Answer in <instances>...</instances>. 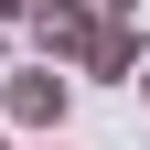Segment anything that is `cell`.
Wrapping results in <instances>:
<instances>
[{
  "instance_id": "6",
  "label": "cell",
  "mask_w": 150,
  "mask_h": 150,
  "mask_svg": "<svg viewBox=\"0 0 150 150\" xmlns=\"http://www.w3.org/2000/svg\"><path fill=\"white\" fill-rule=\"evenodd\" d=\"M129 86H139V97H150V54H139V75H129Z\"/></svg>"
},
{
  "instance_id": "3",
  "label": "cell",
  "mask_w": 150,
  "mask_h": 150,
  "mask_svg": "<svg viewBox=\"0 0 150 150\" xmlns=\"http://www.w3.org/2000/svg\"><path fill=\"white\" fill-rule=\"evenodd\" d=\"M86 75H139V22H97V43H86Z\"/></svg>"
},
{
  "instance_id": "8",
  "label": "cell",
  "mask_w": 150,
  "mask_h": 150,
  "mask_svg": "<svg viewBox=\"0 0 150 150\" xmlns=\"http://www.w3.org/2000/svg\"><path fill=\"white\" fill-rule=\"evenodd\" d=\"M54 150H64V139H54Z\"/></svg>"
},
{
  "instance_id": "5",
  "label": "cell",
  "mask_w": 150,
  "mask_h": 150,
  "mask_svg": "<svg viewBox=\"0 0 150 150\" xmlns=\"http://www.w3.org/2000/svg\"><path fill=\"white\" fill-rule=\"evenodd\" d=\"M32 11H43V0H0V22H32Z\"/></svg>"
},
{
  "instance_id": "7",
  "label": "cell",
  "mask_w": 150,
  "mask_h": 150,
  "mask_svg": "<svg viewBox=\"0 0 150 150\" xmlns=\"http://www.w3.org/2000/svg\"><path fill=\"white\" fill-rule=\"evenodd\" d=\"M0 150H11V139H0Z\"/></svg>"
},
{
  "instance_id": "1",
  "label": "cell",
  "mask_w": 150,
  "mask_h": 150,
  "mask_svg": "<svg viewBox=\"0 0 150 150\" xmlns=\"http://www.w3.org/2000/svg\"><path fill=\"white\" fill-rule=\"evenodd\" d=\"M0 107H11V129H64V107H75V75L64 64H11V86H0Z\"/></svg>"
},
{
  "instance_id": "4",
  "label": "cell",
  "mask_w": 150,
  "mask_h": 150,
  "mask_svg": "<svg viewBox=\"0 0 150 150\" xmlns=\"http://www.w3.org/2000/svg\"><path fill=\"white\" fill-rule=\"evenodd\" d=\"M75 11H97V22H129V11H139V0H75Z\"/></svg>"
},
{
  "instance_id": "2",
  "label": "cell",
  "mask_w": 150,
  "mask_h": 150,
  "mask_svg": "<svg viewBox=\"0 0 150 150\" xmlns=\"http://www.w3.org/2000/svg\"><path fill=\"white\" fill-rule=\"evenodd\" d=\"M86 43H97V11H75V0H43L32 11V54L43 64H86Z\"/></svg>"
}]
</instances>
